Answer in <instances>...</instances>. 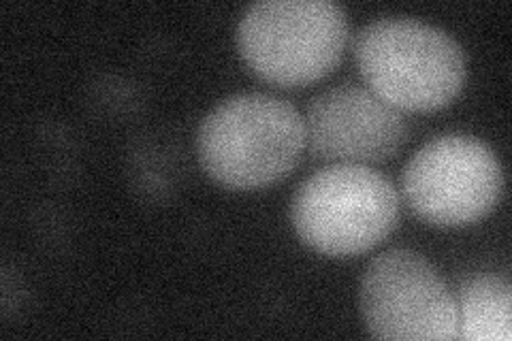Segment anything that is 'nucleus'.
Returning a JSON list of instances; mask_svg holds the SVG:
<instances>
[{
  "label": "nucleus",
  "mask_w": 512,
  "mask_h": 341,
  "mask_svg": "<svg viewBox=\"0 0 512 341\" xmlns=\"http://www.w3.org/2000/svg\"><path fill=\"white\" fill-rule=\"evenodd\" d=\"M399 109L361 86H335L308 105L306 143L316 160L333 165H376L391 158L406 139Z\"/></svg>",
  "instance_id": "0eeeda50"
},
{
  "label": "nucleus",
  "mask_w": 512,
  "mask_h": 341,
  "mask_svg": "<svg viewBox=\"0 0 512 341\" xmlns=\"http://www.w3.org/2000/svg\"><path fill=\"white\" fill-rule=\"evenodd\" d=\"M346 43V11L331 0H261L237 24V47L248 67L280 86L325 77Z\"/></svg>",
  "instance_id": "7ed1b4c3"
},
{
  "label": "nucleus",
  "mask_w": 512,
  "mask_h": 341,
  "mask_svg": "<svg viewBox=\"0 0 512 341\" xmlns=\"http://www.w3.org/2000/svg\"><path fill=\"white\" fill-rule=\"evenodd\" d=\"M404 199L434 226H468L500 203L504 171L485 141L448 133L427 141L406 162Z\"/></svg>",
  "instance_id": "39448f33"
},
{
  "label": "nucleus",
  "mask_w": 512,
  "mask_h": 341,
  "mask_svg": "<svg viewBox=\"0 0 512 341\" xmlns=\"http://www.w3.org/2000/svg\"><path fill=\"white\" fill-rule=\"evenodd\" d=\"M361 312L378 339H457V301L427 258L393 248L372 258L361 278Z\"/></svg>",
  "instance_id": "423d86ee"
},
{
  "label": "nucleus",
  "mask_w": 512,
  "mask_h": 341,
  "mask_svg": "<svg viewBox=\"0 0 512 341\" xmlns=\"http://www.w3.org/2000/svg\"><path fill=\"white\" fill-rule=\"evenodd\" d=\"M306 148V118L274 94L242 92L220 101L199 124L197 154L214 182L252 190L280 182Z\"/></svg>",
  "instance_id": "f257e3e1"
},
{
  "label": "nucleus",
  "mask_w": 512,
  "mask_h": 341,
  "mask_svg": "<svg viewBox=\"0 0 512 341\" xmlns=\"http://www.w3.org/2000/svg\"><path fill=\"white\" fill-rule=\"evenodd\" d=\"M299 239L327 256L372 250L399 220V194L367 165H331L299 184L291 203Z\"/></svg>",
  "instance_id": "20e7f679"
},
{
  "label": "nucleus",
  "mask_w": 512,
  "mask_h": 341,
  "mask_svg": "<svg viewBox=\"0 0 512 341\" xmlns=\"http://www.w3.org/2000/svg\"><path fill=\"white\" fill-rule=\"evenodd\" d=\"M510 284L498 275H478L457 301V337L470 341H508L512 335Z\"/></svg>",
  "instance_id": "6e6552de"
},
{
  "label": "nucleus",
  "mask_w": 512,
  "mask_h": 341,
  "mask_svg": "<svg viewBox=\"0 0 512 341\" xmlns=\"http://www.w3.org/2000/svg\"><path fill=\"white\" fill-rule=\"evenodd\" d=\"M355 58L372 92L395 109H440L466 84L463 47L446 30L414 18L365 24Z\"/></svg>",
  "instance_id": "f03ea898"
}]
</instances>
